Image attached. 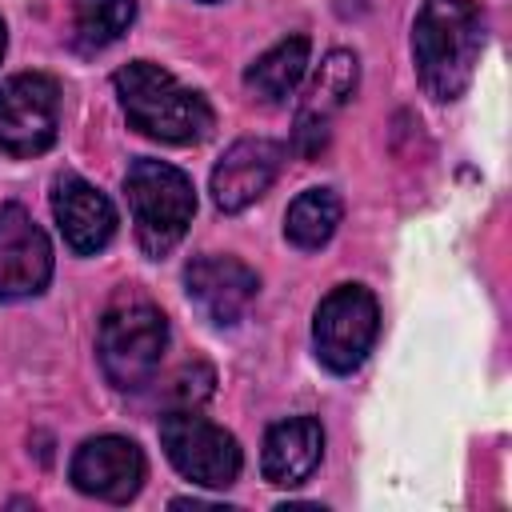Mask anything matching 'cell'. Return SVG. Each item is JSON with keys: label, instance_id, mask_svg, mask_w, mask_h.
Listing matches in <instances>:
<instances>
[{"label": "cell", "instance_id": "obj_1", "mask_svg": "<svg viewBox=\"0 0 512 512\" xmlns=\"http://www.w3.org/2000/svg\"><path fill=\"white\" fill-rule=\"evenodd\" d=\"M484 16L476 0H424L412 24V56L420 84L436 100H456L480 64Z\"/></svg>", "mask_w": 512, "mask_h": 512}, {"label": "cell", "instance_id": "obj_7", "mask_svg": "<svg viewBox=\"0 0 512 512\" xmlns=\"http://www.w3.org/2000/svg\"><path fill=\"white\" fill-rule=\"evenodd\" d=\"M60 88L52 76L20 72L0 84V152L40 156L56 144Z\"/></svg>", "mask_w": 512, "mask_h": 512}, {"label": "cell", "instance_id": "obj_18", "mask_svg": "<svg viewBox=\"0 0 512 512\" xmlns=\"http://www.w3.org/2000/svg\"><path fill=\"white\" fill-rule=\"evenodd\" d=\"M212 384H216L212 368H208V364H192V368H184V372L176 376L172 396L180 400V408H196L200 400H208V396H212Z\"/></svg>", "mask_w": 512, "mask_h": 512}, {"label": "cell", "instance_id": "obj_9", "mask_svg": "<svg viewBox=\"0 0 512 512\" xmlns=\"http://www.w3.org/2000/svg\"><path fill=\"white\" fill-rule=\"evenodd\" d=\"M72 484L84 496L124 504L144 484V452L128 436H92L72 456Z\"/></svg>", "mask_w": 512, "mask_h": 512}, {"label": "cell", "instance_id": "obj_8", "mask_svg": "<svg viewBox=\"0 0 512 512\" xmlns=\"http://www.w3.org/2000/svg\"><path fill=\"white\" fill-rule=\"evenodd\" d=\"M52 280V244L40 224L20 208H0V300L40 296Z\"/></svg>", "mask_w": 512, "mask_h": 512}, {"label": "cell", "instance_id": "obj_15", "mask_svg": "<svg viewBox=\"0 0 512 512\" xmlns=\"http://www.w3.org/2000/svg\"><path fill=\"white\" fill-rule=\"evenodd\" d=\"M308 52H312L308 36H300V32H296V36H284L280 44H272V48L244 72V84H248L260 100L280 104V100H288V96L296 92V84L304 80Z\"/></svg>", "mask_w": 512, "mask_h": 512}, {"label": "cell", "instance_id": "obj_10", "mask_svg": "<svg viewBox=\"0 0 512 512\" xmlns=\"http://www.w3.org/2000/svg\"><path fill=\"white\" fill-rule=\"evenodd\" d=\"M284 164V144L264 140V136H248L236 140L220 164L212 168V200L220 212H244L248 204H256L272 180L280 176Z\"/></svg>", "mask_w": 512, "mask_h": 512}, {"label": "cell", "instance_id": "obj_14", "mask_svg": "<svg viewBox=\"0 0 512 512\" xmlns=\"http://www.w3.org/2000/svg\"><path fill=\"white\" fill-rule=\"evenodd\" d=\"M320 456H324V428H320V420H312V416H288V420H280V424L268 428L260 468H264V480L268 484L296 488V484H304L316 472Z\"/></svg>", "mask_w": 512, "mask_h": 512}, {"label": "cell", "instance_id": "obj_16", "mask_svg": "<svg viewBox=\"0 0 512 512\" xmlns=\"http://www.w3.org/2000/svg\"><path fill=\"white\" fill-rule=\"evenodd\" d=\"M340 216H344V204H340V196L332 188H308L288 204L284 236L296 248H324L332 240Z\"/></svg>", "mask_w": 512, "mask_h": 512}, {"label": "cell", "instance_id": "obj_19", "mask_svg": "<svg viewBox=\"0 0 512 512\" xmlns=\"http://www.w3.org/2000/svg\"><path fill=\"white\" fill-rule=\"evenodd\" d=\"M4 44H8V32H4V20H0V56H4Z\"/></svg>", "mask_w": 512, "mask_h": 512}, {"label": "cell", "instance_id": "obj_3", "mask_svg": "<svg viewBox=\"0 0 512 512\" xmlns=\"http://www.w3.org/2000/svg\"><path fill=\"white\" fill-rule=\"evenodd\" d=\"M164 348H168V320L148 300H120L104 312L96 356L112 388L120 392L144 388L156 376Z\"/></svg>", "mask_w": 512, "mask_h": 512}, {"label": "cell", "instance_id": "obj_2", "mask_svg": "<svg viewBox=\"0 0 512 512\" xmlns=\"http://www.w3.org/2000/svg\"><path fill=\"white\" fill-rule=\"evenodd\" d=\"M116 96L136 132L164 144H196L212 132V108L196 88H184L152 60H132L116 76Z\"/></svg>", "mask_w": 512, "mask_h": 512}, {"label": "cell", "instance_id": "obj_17", "mask_svg": "<svg viewBox=\"0 0 512 512\" xmlns=\"http://www.w3.org/2000/svg\"><path fill=\"white\" fill-rule=\"evenodd\" d=\"M132 20H136V0H76L72 32L84 52H96L116 44Z\"/></svg>", "mask_w": 512, "mask_h": 512}, {"label": "cell", "instance_id": "obj_6", "mask_svg": "<svg viewBox=\"0 0 512 512\" xmlns=\"http://www.w3.org/2000/svg\"><path fill=\"white\" fill-rule=\"evenodd\" d=\"M160 444L172 460V468L180 476H188L192 484H204V488H228L236 484L240 476V448L236 440L204 420L196 408H176L160 420Z\"/></svg>", "mask_w": 512, "mask_h": 512}, {"label": "cell", "instance_id": "obj_4", "mask_svg": "<svg viewBox=\"0 0 512 512\" xmlns=\"http://www.w3.org/2000/svg\"><path fill=\"white\" fill-rule=\"evenodd\" d=\"M124 192L132 204L140 248L148 256H164L168 248H176L196 216L192 180L164 160H136L124 176Z\"/></svg>", "mask_w": 512, "mask_h": 512}, {"label": "cell", "instance_id": "obj_11", "mask_svg": "<svg viewBox=\"0 0 512 512\" xmlns=\"http://www.w3.org/2000/svg\"><path fill=\"white\" fill-rule=\"evenodd\" d=\"M184 288H188V300L212 324H236L256 300L260 280L236 256H196L184 268Z\"/></svg>", "mask_w": 512, "mask_h": 512}, {"label": "cell", "instance_id": "obj_12", "mask_svg": "<svg viewBox=\"0 0 512 512\" xmlns=\"http://www.w3.org/2000/svg\"><path fill=\"white\" fill-rule=\"evenodd\" d=\"M52 216L60 224V236L72 252L92 256L100 248H108V240L116 236V208L112 200L92 188L88 180L64 172L52 184Z\"/></svg>", "mask_w": 512, "mask_h": 512}, {"label": "cell", "instance_id": "obj_13", "mask_svg": "<svg viewBox=\"0 0 512 512\" xmlns=\"http://www.w3.org/2000/svg\"><path fill=\"white\" fill-rule=\"evenodd\" d=\"M356 80H360V64L352 52L336 48L324 56V64H320V72H316V80H312V88L296 112V148L304 156H316L328 144V124L348 104V96L356 92Z\"/></svg>", "mask_w": 512, "mask_h": 512}, {"label": "cell", "instance_id": "obj_5", "mask_svg": "<svg viewBox=\"0 0 512 512\" xmlns=\"http://www.w3.org/2000/svg\"><path fill=\"white\" fill-rule=\"evenodd\" d=\"M380 332V308L368 288L360 284H340L332 288L312 320V344L324 368L332 372H356L364 356L372 352V340Z\"/></svg>", "mask_w": 512, "mask_h": 512}]
</instances>
